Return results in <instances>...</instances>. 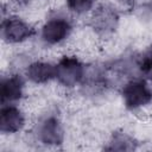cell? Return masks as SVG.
<instances>
[{
    "mask_svg": "<svg viewBox=\"0 0 152 152\" xmlns=\"http://www.w3.org/2000/svg\"><path fill=\"white\" fill-rule=\"evenodd\" d=\"M28 82L21 71L7 70L0 78V103H21L27 95Z\"/></svg>",
    "mask_w": 152,
    "mask_h": 152,
    "instance_id": "9c48e42d",
    "label": "cell"
},
{
    "mask_svg": "<svg viewBox=\"0 0 152 152\" xmlns=\"http://www.w3.org/2000/svg\"><path fill=\"white\" fill-rule=\"evenodd\" d=\"M118 91L124 108L129 113H141L152 106V86L140 76L125 81Z\"/></svg>",
    "mask_w": 152,
    "mask_h": 152,
    "instance_id": "52a82bcc",
    "label": "cell"
},
{
    "mask_svg": "<svg viewBox=\"0 0 152 152\" xmlns=\"http://www.w3.org/2000/svg\"><path fill=\"white\" fill-rule=\"evenodd\" d=\"M122 13L124 12H134L137 6L141 0H110Z\"/></svg>",
    "mask_w": 152,
    "mask_h": 152,
    "instance_id": "2e32d148",
    "label": "cell"
},
{
    "mask_svg": "<svg viewBox=\"0 0 152 152\" xmlns=\"http://www.w3.org/2000/svg\"><path fill=\"white\" fill-rule=\"evenodd\" d=\"M114 88L110 76L106 69L103 61L87 62V70L82 83L77 88L78 94L88 100L96 101L103 99L109 90Z\"/></svg>",
    "mask_w": 152,
    "mask_h": 152,
    "instance_id": "5b68a950",
    "label": "cell"
},
{
    "mask_svg": "<svg viewBox=\"0 0 152 152\" xmlns=\"http://www.w3.org/2000/svg\"><path fill=\"white\" fill-rule=\"evenodd\" d=\"M87 62L76 53H62L55 61V82L64 90H77L83 81Z\"/></svg>",
    "mask_w": 152,
    "mask_h": 152,
    "instance_id": "8992f818",
    "label": "cell"
},
{
    "mask_svg": "<svg viewBox=\"0 0 152 152\" xmlns=\"http://www.w3.org/2000/svg\"><path fill=\"white\" fill-rule=\"evenodd\" d=\"M76 32V18L63 6L49 11L37 27L36 40L44 49L64 46Z\"/></svg>",
    "mask_w": 152,
    "mask_h": 152,
    "instance_id": "6da1fadb",
    "label": "cell"
},
{
    "mask_svg": "<svg viewBox=\"0 0 152 152\" xmlns=\"http://www.w3.org/2000/svg\"><path fill=\"white\" fill-rule=\"evenodd\" d=\"M100 0H63V7L76 19H86Z\"/></svg>",
    "mask_w": 152,
    "mask_h": 152,
    "instance_id": "4fadbf2b",
    "label": "cell"
},
{
    "mask_svg": "<svg viewBox=\"0 0 152 152\" xmlns=\"http://www.w3.org/2000/svg\"><path fill=\"white\" fill-rule=\"evenodd\" d=\"M139 76L152 86V43L139 51Z\"/></svg>",
    "mask_w": 152,
    "mask_h": 152,
    "instance_id": "5bb4252c",
    "label": "cell"
},
{
    "mask_svg": "<svg viewBox=\"0 0 152 152\" xmlns=\"http://www.w3.org/2000/svg\"><path fill=\"white\" fill-rule=\"evenodd\" d=\"M134 12L141 23L152 25V0H141Z\"/></svg>",
    "mask_w": 152,
    "mask_h": 152,
    "instance_id": "9a60e30c",
    "label": "cell"
},
{
    "mask_svg": "<svg viewBox=\"0 0 152 152\" xmlns=\"http://www.w3.org/2000/svg\"><path fill=\"white\" fill-rule=\"evenodd\" d=\"M28 82L32 86H46L51 82H55V62L33 57L21 71Z\"/></svg>",
    "mask_w": 152,
    "mask_h": 152,
    "instance_id": "8fae6325",
    "label": "cell"
},
{
    "mask_svg": "<svg viewBox=\"0 0 152 152\" xmlns=\"http://www.w3.org/2000/svg\"><path fill=\"white\" fill-rule=\"evenodd\" d=\"M34 0H8L7 6H8V10L13 8L14 12H18V11H24L30 8Z\"/></svg>",
    "mask_w": 152,
    "mask_h": 152,
    "instance_id": "e0dca14e",
    "label": "cell"
},
{
    "mask_svg": "<svg viewBox=\"0 0 152 152\" xmlns=\"http://www.w3.org/2000/svg\"><path fill=\"white\" fill-rule=\"evenodd\" d=\"M37 26L20 13L2 11L0 23V38L8 46H20L36 39Z\"/></svg>",
    "mask_w": 152,
    "mask_h": 152,
    "instance_id": "277c9868",
    "label": "cell"
},
{
    "mask_svg": "<svg viewBox=\"0 0 152 152\" xmlns=\"http://www.w3.org/2000/svg\"><path fill=\"white\" fill-rule=\"evenodd\" d=\"M122 12L110 1H100L86 18L87 27L99 40H109L119 31Z\"/></svg>",
    "mask_w": 152,
    "mask_h": 152,
    "instance_id": "3957f363",
    "label": "cell"
},
{
    "mask_svg": "<svg viewBox=\"0 0 152 152\" xmlns=\"http://www.w3.org/2000/svg\"><path fill=\"white\" fill-rule=\"evenodd\" d=\"M103 62L116 89L125 81L139 76V51L125 50Z\"/></svg>",
    "mask_w": 152,
    "mask_h": 152,
    "instance_id": "ba28073f",
    "label": "cell"
},
{
    "mask_svg": "<svg viewBox=\"0 0 152 152\" xmlns=\"http://www.w3.org/2000/svg\"><path fill=\"white\" fill-rule=\"evenodd\" d=\"M139 146H140V141L133 133L124 128H118L109 134V137L103 144V150L129 152L138 150Z\"/></svg>",
    "mask_w": 152,
    "mask_h": 152,
    "instance_id": "7c38bea8",
    "label": "cell"
},
{
    "mask_svg": "<svg viewBox=\"0 0 152 152\" xmlns=\"http://www.w3.org/2000/svg\"><path fill=\"white\" fill-rule=\"evenodd\" d=\"M31 140L45 148H58L66 140V127L62 114L56 108H48L42 112L30 129Z\"/></svg>",
    "mask_w": 152,
    "mask_h": 152,
    "instance_id": "7a4b0ae2",
    "label": "cell"
},
{
    "mask_svg": "<svg viewBox=\"0 0 152 152\" xmlns=\"http://www.w3.org/2000/svg\"><path fill=\"white\" fill-rule=\"evenodd\" d=\"M21 103H4L0 107V133L4 137H14L27 127V114Z\"/></svg>",
    "mask_w": 152,
    "mask_h": 152,
    "instance_id": "30bf717a",
    "label": "cell"
}]
</instances>
